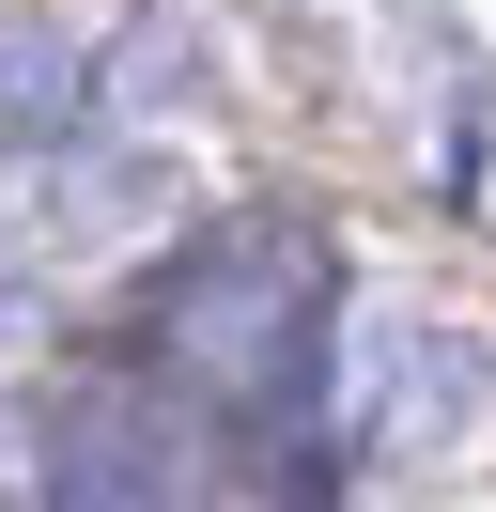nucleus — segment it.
I'll list each match as a JSON object with an SVG mask.
<instances>
[{
    "label": "nucleus",
    "mask_w": 496,
    "mask_h": 512,
    "mask_svg": "<svg viewBox=\"0 0 496 512\" xmlns=\"http://www.w3.org/2000/svg\"><path fill=\"white\" fill-rule=\"evenodd\" d=\"M326 311H341V264L310 218H202L140 280V373L186 388L217 435H279V419H310Z\"/></svg>",
    "instance_id": "obj_1"
},
{
    "label": "nucleus",
    "mask_w": 496,
    "mask_h": 512,
    "mask_svg": "<svg viewBox=\"0 0 496 512\" xmlns=\"http://www.w3.org/2000/svg\"><path fill=\"white\" fill-rule=\"evenodd\" d=\"M202 435L217 419L155 373H78L31 419V497L47 512H202Z\"/></svg>",
    "instance_id": "obj_2"
},
{
    "label": "nucleus",
    "mask_w": 496,
    "mask_h": 512,
    "mask_svg": "<svg viewBox=\"0 0 496 512\" xmlns=\"http://www.w3.org/2000/svg\"><path fill=\"white\" fill-rule=\"evenodd\" d=\"M78 47L62 32H31V16H0V140H47V125H78Z\"/></svg>",
    "instance_id": "obj_3"
}]
</instances>
